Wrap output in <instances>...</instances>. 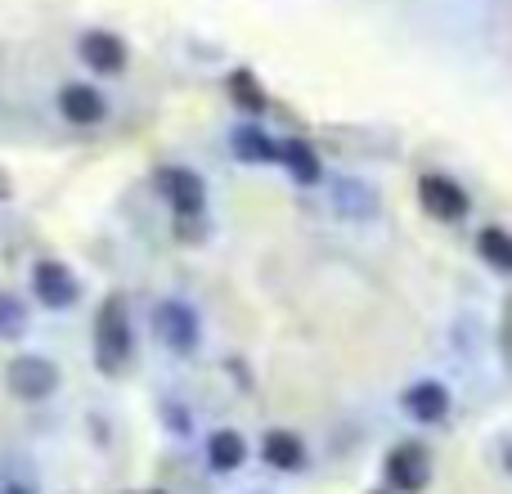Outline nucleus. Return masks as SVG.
Wrapping results in <instances>:
<instances>
[{
    "instance_id": "f257e3e1",
    "label": "nucleus",
    "mask_w": 512,
    "mask_h": 494,
    "mask_svg": "<svg viewBox=\"0 0 512 494\" xmlns=\"http://www.w3.org/2000/svg\"><path fill=\"white\" fill-rule=\"evenodd\" d=\"M158 194L171 203L176 239L203 243L207 239V185H203V176L189 171V167H162L158 171Z\"/></svg>"
},
{
    "instance_id": "f03ea898",
    "label": "nucleus",
    "mask_w": 512,
    "mask_h": 494,
    "mask_svg": "<svg viewBox=\"0 0 512 494\" xmlns=\"http://www.w3.org/2000/svg\"><path fill=\"white\" fill-rule=\"evenodd\" d=\"M135 351V333H131V306L122 292L104 297L95 315V369L99 373H122L131 364Z\"/></svg>"
},
{
    "instance_id": "7ed1b4c3",
    "label": "nucleus",
    "mask_w": 512,
    "mask_h": 494,
    "mask_svg": "<svg viewBox=\"0 0 512 494\" xmlns=\"http://www.w3.org/2000/svg\"><path fill=\"white\" fill-rule=\"evenodd\" d=\"M153 337H158L171 355H194L198 342H203V319H198V310L189 306V301L167 297L153 310Z\"/></svg>"
},
{
    "instance_id": "20e7f679",
    "label": "nucleus",
    "mask_w": 512,
    "mask_h": 494,
    "mask_svg": "<svg viewBox=\"0 0 512 494\" xmlns=\"http://www.w3.org/2000/svg\"><path fill=\"white\" fill-rule=\"evenodd\" d=\"M418 203H423V212L441 225H459V221H468V212H472L468 189H463L454 176H441V171L418 176Z\"/></svg>"
},
{
    "instance_id": "39448f33",
    "label": "nucleus",
    "mask_w": 512,
    "mask_h": 494,
    "mask_svg": "<svg viewBox=\"0 0 512 494\" xmlns=\"http://www.w3.org/2000/svg\"><path fill=\"white\" fill-rule=\"evenodd\" d=\"M5 387L14 391L18 400L36 405V400H50L59 391V364L50 355H18L5 369Z\"/></svg>"
},
{
    "instance_id": "423d86ee",
    "label": "nucleus",
    "mask_w": 512,
    "mask_h": 494,
    "mask_svg": "<svg viewBox=\"0 0 512 494\" xmlns=\"http://www.w3.org/2000/svg\"><path fill=\"white\" fill-rule=\"evenodd\" d=\"M382 477H387V486L400 490V494L427 490V481H432V454H427V445H418V441L391 445L387 463H382Z\"/></svg>"
},
{
    "instance_id": "0eeeda50",
    "label": "nucleus",
    "mask_w": 512,
    "mask_h": 494,
    "mask_svg": "<svg viewBox=\"0 0 512 494\" xmlns=\"http://www.w3.org/2000/svg\"><path fill=\"white\" fill-rule=\"evenodd\" d=\"M32 297L41 301L45 310H68L81 301V283L63 261H50V256H45V261L32 265Z\"/></svg>"
},
{
    "instance_id": "6e6552de",
    "label": "nucleus",
    "mask_w": 512,
    "mask_h": 494,
    "mask_svg": "<svg viewBox=\"0 0 512 494\" xmlns=\"http://www.w3.org/2000/svg\"><path fill=\"white\" fill-rule=\"evenodd\" d=\"M450 387L436 378H418L409 382L405 391H400V409H405L409 418H414L418 427H441L445 418H450Z\"/></svg>"
},
{
    "instance_id": "1a4fd4ad",
    "label": "nucleus",
    "mask_w": 512,
    "mask_h": 494,
    "mask_svg": "<svg viewBox=\"0 0 512 494\" xmlns=\"http://www.w3.org/2000/svg\"><path fill=\"white\" fill-rule=\"evenodd\" d=\"M77 54L81 63H86L95 77H117V72L126 68V41L117 32H104V27H90V32L77 36Z\"/></svg>"
},
{
    "instance_id": "9d476101",
    "label": "nucleus",
    "mask_w": 512,
    "mask_h": 494,
    "mask_svg": "<svg viewBox=\"0 0 512 494\" xmlns=\"http://www.w3.org/2000/svg\"><path fill=\"white\" fill-rule=\"evenodd\" d=\"M59 117L68 126H81V131H86V126H99L108 117V99L99 95L90 81H68V86L59 90Z\"/></svg>"
},
{
    "instance_id": "9b49d317",
    "label": "nucleus",
    "mask_w": 512,
    "mask_h": 494,
    "mask_svg": "<svg viewBox=\"0 0 512 494\" xmlns=\"http://www.w3.org/2000/svg\"><path fill=\"white\" fill-rule=\"evenodd\" d=\"M230 149L239 162H252V167H270V162H279V140L274 135H265L256 122H243L230 131Z\"/></svg>"
},
{
    "instance_id": "f8f14e48",
    "label": "nucleus",
    "mask_w": 512,
    "mask_h": 494,
    "mask_svg": "<svg viewBox=\"0 0 512 494\" xmlns=\"http://www.w3.org/2000/svg\"><path fill=\"white\" fill-rule=\"evenodd\" d=\"M333 207L342 221H369V216H378V194H373L364 180H333Z\"/></svg>"
},
{
    "instance_id": "ddd939ff",
    "label": "nucleus",
    "mask_w": 512,
    "mask_h": 494,
    "mask_svg": "<svg viewBox=\"0 0 512 494\" xmlns=\"http://www.w3.org/2000/svg\"><path fill=\"white\" fill-rule=\"evenodd\" d=\"M279 162L283 171L292 176V185H319L324 180V162H319V153L310 149L306 140H279Z\"/></svg>"
},
{
    "instance_id": "4468645a",
    "label": "nucleus",
    "mask_w": 512,
    "mask_h": 494,
    "mask_svg": "<svg viewBox=\"0 0 512 494\" xmlns=\"http://www.w3.org/2000/svg\"><path fill=\"white\" fill-rule=\"evenodd\" d=\"M261 459L270 463L274 472H301L306 468V445H301V436H292V432H265V441H261Z\"/></svg>"
},
{
    "instance_id": "2eb2a0df",
    "label": "nucleus",
    "mask_w": 512,
    "mask_h": 494,
    "mask_svg": "<svg viewBox=\"0 0 512 494\" xmlns=\"http://www.w3.org/2000/svg\"><path fill=\"white\" fill-rule=\"evenodd\" d=\"M207 463H212V472H239L248 463V441L234 427H221L207 436Z\"/></svg>"
},
{
    "instance_id": "dca6fc26",
    "label": "nucleus",
    "mask_w": 512,
    "mask_h": 494,
    "mask_svg": "<svg viewBox=\"0 0 512 494\" xmlns=\"http://www.w3.org/2000/svg\"><path fill=\"white\" fill-rule=\"evenodd\" d=\"M477 256L495 274H512V234L504 225H486V230L477 234Z\"/></svg>"
},
{
    "instance_id": "f3484780",
    "label": "nucleus",
    "mask_w": 512,
    "mask_h": 494,
    "mask_svg": "<svg viewBox=\"0 0 512 494\" xmlns=\"http://www.w3.org/2000/svg\"><path fill=\"white\" fill-rule=\"evenodd\" d=\"M27 333V306L18 292H0V342H18Z\"/></svg>"
},
{
    "instance_id": "a211bd4d",
    "label": "nucleus",
    "mask_w": 512,
    "mask_h": 494,
    "mask_svg": "<svg viewBox=\"0 0 512 494\" xmlns=\"http://www.w3.org/2000/svg\"><path fill=\"white\" fill-rule=\"evenodd\" d=\"M230 99L243 108V113H261V108H265V90L256 86V77L248 68L230 72Z\"/></svg>"
},
{
    "instance_id": "6ab92c4d",
    "label": "nucleus",
    "mask_w": 512,
    "mask_h": 494,
    "mask_svg": "<svg viewBox=\"0 0 512 494\" xmlns=\"http://www.w3.org/2000/svg\"><path fill=\"white\" fill-rule=\"evenodd\" d=\"M167 418H171V427H176L180 436L189 432V414H180V409H167Z\"/></svg>"
},
{
    "instance_id": "aec40b11",
    "label": "nucleus",
    "mask_w": 512,
    "mask_h": 494,
    "mask_svg": "<svg viewBox=\"0 0 512 494\" xmlns=\"http://www.w3.org/2000/svg\"><path fill=\"white\" fill-rule=\"evenodd\" d=\"M0 494H36V490H32V486H5Z\"/></svg>"
},
{
    "instance_id": "412c9836",
    "label": "nucleus",
    "mask_w": 512,
    "mask_h": 494,
    "mask_svg": "<svg viewBox=\"0 0 512 494\" xmlns=\"http://www.w3.org/2000/svg\"><path fill=\"white\" fill-rule=\"evenodd\" d=\"M0 198H9V180H5V171H0Z\"/></svg>"
}]
</instances>
